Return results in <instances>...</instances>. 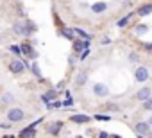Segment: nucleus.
<instances>
[{
	"mask_svg": "<svg viewBox=\"0 0 152 138\" xmlns=\"http://www.w3.org/2000/svg\"><path fill=\"white\" fill-rule=\"evenodd\" d=\"M107 109H109V111H118L120 108H118V104H113V102H109V104H107Z\"/></svg>",
	"mask_w": 152,
	"mask_h": 138,
	"instance_id": "c85d7f7f",
	"label": "nucleus"
},
{
	"mask_svg": "<svg viewBox=\"0 0 152 138\" xmlns=\"http://www.w3.org/2000/svg\"><path fill=\"white\" fill-rule=\"evenodd\" d=\"M63 106H64V108H72V106H73V99L70 97V92H66V99L63 101Z\"/></svg>",
	"mask_w": 152,
	"mask_h": 138,
	"instance_id": "5701e85b",
	"label": "nucleus"
},
{
	"mask_svg": "<svg viewBox=\"0 0 152 138\" xmlns=\"http://www.w3.org/2000/svg\"><path fill=\"white\" fill-rule=\"evenodd\" d=\"M77 138H83V136H77Z\"/></svg>",
	"mask_w": 152,
	"mask_h": 138,
	"instance_id": "4c0bfd02",
	"label": "nucleus"
},
{
	"mask_svg": "<svg viewBox=\"0 0 152 138\" xmlns=\"http://www.w3.org/2000/svg\"><path fill=\"white\" fill-rule=\"evenodd\" d=\"M91 92H93V95L99 97V99H104V97L109 95V88H107V84H104V83H95V84L91 86Z\"/></svg>",
	"mask_w": 152,
	"mask_h": 138,
	"instance_id": "39448f33",
	"label": "nucleus"
},
{
	"mask_svg": "<svg viewBox=\"0 0 152 138\" xmlns=\"http://www.w3.org/2000/svg\"><path fill=\"white\" fill-rule=\"evenodd\" d=\"M59 34H61L63 38H66V40H70V41L77 40V36H75V31H73V27H63V29L59 31Z\"/></svg>",
	"mask_w": 152,
	"mask_h": 138,
	"instance_id": "ddd939ff",
	"label": "nucleus"
},
{
	"mask_svg": "<svg viewBox=\"0 0 152 138\" xmlns=\"http://www.w3.org/2000/svg\"><path fill=\"white\" fill-rule=\"evenodd\" d=\"M84 48H90V40H73V50L81 54Z\"/></svg>",
	"mask_w": 152,
	"mask_h": 138,
	"instance_id": "9d476101",
	"label": "nucleus"
},
{
	"mask_svg": "<svg viewBox=\"0 0 152 138\" xmlns=\"http://www.w3.org/2000/svg\"><path fill=\"white\" fill-rule=\"evenodd\" d=\"M134 131H136V134H148L152 131V127L148 126V122H136Z\"/></svg>",
	"mask_w": 152,
	"mask_h": 138,
	"instance_id": "9b49d317",
	"label": "nucleus"
},
{
	"mask_svg": "<svg viewBox=\"0 0 152 138\" xmlns=\"http://www.w3.org/2000/svg\"><path fill=\"white\" fill-rule=\"evenodd\" d=\"M127 59H129V63H134V65H136V63H140L141 56H140L136 50H132V52H129V57H127Z\"/></svg>",
	"mask_w": 152,
	"mask_h": 138,
	"instance_id": "412c9836",
	"label": "nucleus"
},
{
	"mask_svg": "<svg viewBox=\"0 0 152 138\" xmlns=\"http://www.w3.org/2000/svg\"><path fill=\"white\" fill-rule=\"evenodd\" d=\"M36 127H38V122L31 124L29 127H23V129L20 131V138H34V134H36Z\"/></svg>",
	"mask_w": 152,
	"mask_h": 138,
	"instance_id": "1a4fd4ad",
	"label": "nucleus"
},
{
	"mask_svg": "<svg viewBox=\"0 0 152 138\" xmlns=\"http://www.w3.org/2000/svg\"><path fill=\"white\" fill-rule=\"evenodd\" d=\"M138 16H148L150 13H152V4L148 2V4H143V6H140L136 11H134Z\"/></svg>",
	"mask_w": 152,
	"mask_h": 138,
	"instance_id": "4468645a",
	"label": "nucleus"
},
{
	"mask_svg": "<svg viewBox=\"0 0 152 138\" xmlns=\"http://www.w3.org/2000/svg\"><path fill=\"white\" fill-rule=\"evenodd\" d=\"M70 120L75 122V124H88V122L91 120V117H88V115H84V113H75V115L70 117Z\"/></svg>",
	"mask_w": 152,
	"mask_h": 138,
	"instance_id": "f8f14e48",
	"label": "nucleus"
},
{
	"mask_svg": "<svg viewBox=\"0 0 152 138\" xmlns=\"http://www.w3.org/2000/svg\"><path fill=\"white\" fill-rule=\"evenodd\" d=\"M88 79H90V70L88 68H81L77 72V76H75V79H73V84L77 88H84L88 84Z\"/></svg>",
	"mask_w": 152,
	"mask_h": 138,
	"instance_id": "f03ea898",
	"label": "nucleus"
},
{
	"mask_svg": "<svg viewBox=\"0 0 152 138\" xmlns=\"http://www.w3.org/2000/svg\"><path fill=\"white\" fill-rule=\"evenodd\" d=\"M134 32H136V36H143V34L148 32V25H145V23H138V25L134 27Z\"/></svg>",
	"mask_w": 152,
	"mask_h": 138,
	"instance_id": "aec40b11",
	"label": "nucleus"
},
{
	"mask_svg": "<svg viewBox=\"0 0 152 138\" xmlns=\"http://www.w3.org/2000/svg\"><path fill=\"white\" fill-rule=\"evenodd\" d=\"M0 127H2V129H9L11 127V122L9 124H0Z\"/></svg>",
	"mask_w": 152,
	"mask_h": 138,
	"instance_id": "7c9ffc66",
	"label": "nucleus"
},
{
	"mask_svg": "<svg viewBox=\"0 0 152 138\" xmlns=\"http://www.w3.org/2000/svg\"><path fill=\"white\" fill-rule=\"evenodd\" d=\"M13 32L18 34V36H23V38H29V36H31V32H29L25 22H16V23L13 25Z\"/></svg>",
	"mask_w": 152,
	"mask_h": 138,
	"instance_id": "6e6552de",
	"label": "nucleus"
},
{
	"mask_svg": "<svg viewBox=\"0 0 152 138\" xmlns=\"http://www.w3.org/2000/svg\"><path fill=\"white\" fill-rule=\"evenodd\" d=\"M73 31H75V36H77L79 40H91V34H88L84 29H81V27H73Z\"/></svg>",
	"mask_w": 152,
	"mask_h": 138,
	"instance_id": "a211bd4d",
	"label": "nucleus"
},
{
	"mask_svg": "<svg viewBox=\"0 0 152 138\" xmlns=\"http://www.w3.org/2000/svg\"><path fill=\"white\" fill-rule=\"evenodd\" d=\"M4 138H15V136H11V134H9V136H4Z\"/></svg>",
	"mask_w": 152,
	"mask_h": 138,
	"instance_id": "e433bc0d",
	"label": "nucleus"
},
{
	"mask_svg": "<svg viewBox=\"0 0 152 138\" xmlns=\"http://www.w3.org/2000/svg\"><path fill=\"white\" fill-rule=\"evenodd\" d=\"M31 70H32V74H34V76L41 77V70H39V65H38V63H32V65H31Z\"/></svg>",
	"mask_w": 152,
	"mask_h": 138,
	"instance_id": "b1692460",
	"label": "nucleus"
},
{
	"mask_svg": "<svg viewBox=\"0 0 152 138\" xmlns=\"http://www.w3.org/2000/svg\"><path fill=\"white\" fill-rule=\"evenodd\" d=\"M6 118L11 122V124H16V122H22L27 118V113L22 109V108H9L7 113H6Z\"/></svg>",
	"mask_w": 152,
	"mask_h": 138,
	"instance_id": "f257e3e1",
	"label": "nucleus"
},
{
	"mask_svg": "<svg viewBox=\"0 0 152 138\" xmlns=\"http://www.w3.org/2000/svg\"><path fill=\"white\" fill-rule=\"evenodd\" d=\"M147 138H152V131H150V133H148V134H147Z\"/></svg>",
	"mask_w": 152,
	"mask_h": 138,
	"instance_id": "c9c22d12",
	"label": "nucleus"
},
{
	"mask_svg": "<svg viewBox=\"0 0 152 138\" xmlns=\"http://www.w3.org/2000/svg\"><path fill=\"white\" fill-rule=\"evenodd\" d=\"M20 50H22V54H23V56H29L31 59H36V57H38V52L34 50L32 41H23V43L20 45Z\"/></svg>",
	"mask_w": 152,
	"mask_h": 138,
	"instance_id": "423d86ee",
	"label": "nucleus"
},
{
	"mask_svg": "<svg viewBox=\"0 0 152 138\" xmlns=\"http://www.w3.org/2000/svg\"><path fill=\"white\" fill-rule=\"evenodd\" d=\"M93 118L95 120H100V122H111V115H95Z\"/></svg>",
	"mask_w": 152,
	"mask_h": 138,
	"instance_id": "393cba45",
	"label": "nucleus"
},
{
	"mask_svg": "<svg viewBox=\"0 0 152 138\" xmlns=\"http://www.w3.org/2000/svg\"><path fill=\"white\" fill-rule=\"evenodd\" d=\"M61 106H63V102H59V101L54 102V108H61Z\"/></svg>",
	"mask_w": 152,
	"mask_h": 138,
	"instance_id": "473e14b6",
	"label": "nucleus"
},
{
	"mask_svg": "<svg viewBox=\"0 0 152 138\" xmlns=\"http://www.w3.org/2000/svg\"><path fill=\"white\" fill-rule=\"evenodd\" d=\"M106 11H107V4L106 2H95L91 6V13H95V15H102Z\"/></svg>",
	"mask_w": 152,
	"mask_h": 138,
	"instance_id": "dca6fc26",
	"label": "nucleus"
},
{
	"mask_svg": "<svg viewBox=\"0 0 152 138\" xmlns=\"http://www.w3.org/2000/svg\"><path fill=\"white\" fill-rule=\"evenodd\" d=\"M136 136H138V138H145V134H136Z\"/></svg>",
	"mask_w": 152,
	"mask_h": 138,
	"instance_id": "f704fd0d",
	"label": "nucleus"
},
{
	"mask_svg": "<svg viewBox=\"0 0 152 138\" xmlns=\"http://www.w3.org/2000/svg\"><path fill=\"white\" fill-rule=\"evenodd\" d=\"M131 16H132V13H129V15H125V16H122L118 22H116V27L118 29H124V27H127V23H129V20H131Z\"/></svg>",
	"mask_w": 152,
	"mask_h": 138,
	"instance_id": "6ab92c4d",
	"label": "nucleus"
},
{
	"mask_svg": "<svg viewBox=\"0 0 152 138\" xmlns=\"http://www.w3.org/2000/svg\"><path fill=\"white\" fill-rule=\"evenodd\" d=\"M7 70L11 72V74H22V72H25L27 70V66H25V63L22 61V59H18V57H15V59H11L9 61V65H7Z\"/></svg>",
	"mask_w": 152,
	"mask_h": 138,
	"instance_id": "7ed1b4c3",
	"label": "nucleus"
},
{
	"mask_svg": "<svg viewBox=\"0 0 152 138\" xmlns=\"http://www.w3.org/2000/svg\"><path fill=\"white\" fill-rule=\"evenodd\" d=\"M88 56H90V48H84V50H83V52H81V54L77 56V59H79V61H84V59H86Z\"/></svg>",
	"mask_w": 152,
	"mask_h": 138,
	"instance_id": "a878e982",
	"label": "nucleus"
},
{
	"mask_svg": "<svg viewBox=\"0 0 152 138\" xmlns=\"http://www.w3.org/2000/svg\"><path fill=\"white\" fill-rule=\"evenodd\" d=\"M9 50H11L15 56H20V54H22V50H20V47H18V45H11V47H9Z\"/></svg>",
	"mask_w": 152,
	"mask_h": 138,
	"instance_id": "bb28decb",
	"label": "nucleus"
},
{
	"mask_svg": "<svg viewBox=\"0 0 152 138\" xmlns=\"http://www.w3.org/2000/svg\"><path fill=\"white\" fill-rule=\"evenodd\" d=\"M145 50H148V52H152V43H145Z\"/></svg>",
	"mask_w": 152,
	"mask_h": 138,
	"instance_id": "c756f323",
	"label": "nucleus"
},
{
	"mask_svg": "<svg viewBox=\"0 0 152 138\" xmlns=\"http://www.w3.org/2000/svg\"><path fill=\"white\" fill-rule=\"evenodd\" d=\"M99 138H109V134H107V133H104V131H102V133H100V134H99Z\"/></svg>",
	"mask_w": 152,
	"mask_h": 138,
	"instance_id": "2f4dec72",
	"label": "nucleus"
},
{
	"mask_svg": "<svg viewBox=\"0 0 152 138\" xmlns=\"http://www.w3.org/2000/svg\"><path fill=\"white\" fill-rule=\"evenodd\" d=\"M148 97H152V88H148V86H143V88H140V90L134 93V99H136L138 102H145Z\"/></svg>",
	"mask_w": 152,
	"mask_h": 138,
	"instance_id": "0eeeda50",
	"label": "nucleus"
},
{
	"mask_svg": "<svg viewBox=\"0 0 152 138\" xmlns=\"http://www.w3.org/2000/svg\"><path fill=\"white\" fill-rule=\"evenodd\" d=\"M148 77H150V70H148L147 66H143V65H138L136 70H134V79L138 83H147Z\"/></svg>",
	"mask_w": 152,
	"mask_h": 138,
	"instance_id": "20e7f679",
	"label": "nucleus"
},
{
	"mask_svg": "<svg viewBox=\"0 0 152 138\" xmlns=\"http://www.w3.org/2000/svg\"><path fill=\"white\" fill-rule=\"evenodd\" d=\"M147 122H148V126L152 127V113H150V117H148V120H147Z\"/></svg>",
	"mask_w": 152,
	"mask_h": 138,
	"instance_id": "72a5a7b5",
	"label": "nucleus"
},
{
	"mask_svg": "<svg viewBox=\"0 0 152 138\" xmlns=\"http://www.w3.org/2000/svg\"><path fill=\"white\" fill-rule=\"evenodd\" d=\"M61 127H63V122H54V124H50V127L47 129V133L52 134V136H57L61 133Z\"/></svg>",
	"mask_w": 152,
	"mask_h": 138,
	"instance_id": "f3484780",
	"label": "nucleus"
},
{
	"mask_svg": "<svg viewBox=\"0 0 152 138\" xmlns=\"http://www.w3.org/2000/svg\"><path fill=\"white\" fill-rule=\"evenodd\" d=\"M16 101V97H15V93L13 92H4L2 95H0V102H2V104H13Z\"/></svg>",
	"mask_w": 152,
	"mask_h": 138,
	"instance_id": "2eb2a0df",
	"label": "nucleus"
},
{
	"mask_svg": "<svg viewBox=\"0 0 152 138\" xmlns=\"http://www.w3.org/2000/svg\"><path fill=\"white\" fill-rule=\"evenodd\" d=\"M141 108H143V111H150L152 113V97H148L145 102H141Z\"/></svg>",
	"mask_w": 152,
	"mask_h": 138,
	"instance_id": "4be33fe9",
	"label": "nucleus"
},
{
	"mask_svg": "<svg viewBox=\"0 0 152 138\" xmlns=\"http://www.w3.org/2000/svg\"><path fill=\"white\" fill-rule=\"evenodd\" d=\"M113 40L109 38V36H102V40H100V45H109Z\"/></svg>",
	"mask_w": 152,
	"mask_h": 138,
	"instance_id": "cd10ccee",
	"label": "nucleus"
}]
</instances>
